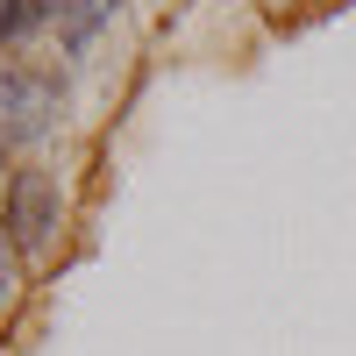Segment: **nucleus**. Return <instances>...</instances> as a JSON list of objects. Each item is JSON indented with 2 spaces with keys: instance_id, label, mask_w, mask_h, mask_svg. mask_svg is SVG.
I'll list each match as a JSON object with an SVG mask.
<instances>
[{
  "instance_id": "f257e3e1",
  "label": "nucleus",
  "mask_w": 356,
  "mask_h": 356,
  "mask_svg": "<svg viewBox=\"0 0 356 356\" xmlns=\"http://www.w3.org/2000/svg\"><path fill=\"white\" fill-rule=\"evenodd\" d=\"M57 221H65L57 178L50 171H15V186H8V235H15V250H50Z\"/></svg>"
},
{
  "instance_id": "f03ea898",
  "label": "nucleus",
  "mask_w": 356,
  "mask_h": 356,
  "mask_svg": "<svg viewBox=\"0 0 356 356\" xmlns=\"http://www.w3.org/2000/svg\"><path fill=\"white\" fill-rule=\"evenodd\" d=\"M50 114H57V79H43V72H8L0 79V136L8 143L43 136Z\"/></svg>"
},
{
  "instance_id": "7ed1b4c3",
  "label": "nucleus",
  "mask_w": 356,
  "mask_h": 356,
  "mask_svg": "<svg viewBox=\"0 0 356 356\" xmlns=\"http://www.w3.org/2000/svg\"><path fill=\"white\" fill-rule=\"evenodd\" d=\"M114 8H122V0H65V8H57V43L79 57V50L114 22Z\"/></svg>"
},
{
  "instance_id": "20e7f679",
  "label": "nucleus",
  "mask_w": 356,
  "mask_h": 356,
  "mask_svg": "<svg viewBox=\"0 0 356 356\" xmlns=\"http://www.w3.org/2000/svg\"><path fill=\"white\" fill-rule=\"evenodd\" d=\"M15 292H22V250H15V235L0 228V314L15 307Z\"/></svg>"
}]
</instances>
